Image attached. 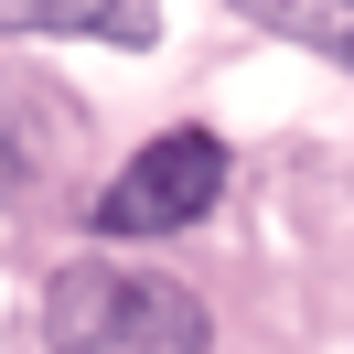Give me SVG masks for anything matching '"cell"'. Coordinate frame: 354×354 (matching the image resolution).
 <instances>
[{"label": "cell", "instance_id": "5", "mask_svg": "<svg viewBox=\"0 0 354 354\" xmlns=\"http://www.w3.org/2000/svg\"><path fill=\"white\" fill-rule=\"evenodd\" d=\"M0 194H22V161H11V129H0Z\"/></svg>", "mask_w": 354, "mask_h": 354}, {"label": "cell", "instance_id": "4", "mask_svg": "<svg viewBox=\"0 0 354 354\" xmlns=\"http://www.w3.org/2000/svg\"><path fill=\"white\" fill-rule=\"evenodd\" d=\"M236 11H258L268 32H301V44H322V54L354 65V0H236Z\"/></svg>", "mask_w": 354, "mask_h": 354}, {"label": "cell", "instance_id": "2", "mask_svg": "<svg viewBox=\"0 0 354 354\" xmlns=\"http://www.w3.org/2000/svg\"><path fill=\"white\" fill-rule=\"evenodd\" d=\"M225 194V140L215 129H161L129 151V172L97 194V236H183Z\"/></svg>", "mask_w": 354, "mask_h": 354}, {"label": "cell", "instance_id": "1", "mask_svg": "<svg viewBox=\"0 0 354 354\" xmlns=\"http://www.w3.org/2000/svg\"><path fill=\"white\" fill-rule=\"evenodd\" d=\"M44 344L54 354H204L215 344V311L183 279L129 258H65L44 279Z\"/></svg>", "mask_w": 354, "mask_h": 354}, {"label": "cell", "instance_id": "3", "mask_svg": "<svg viewBox=\"0 0 354 354\" xmlns=\"http://www.w3.org/2000/svg\"><path fill=\"white\" fill-rule=\"evenodd\" d=\"M0 32H54V44H161V0H0Z\"/></svg>", "mask_w": 354, "mask_h": 354}]
</instances>
